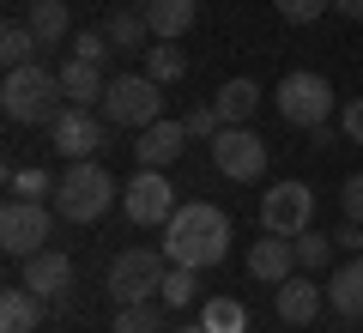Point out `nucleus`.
<instances>
[{
    "label": "nucleus",
    "mask_w": 363,
    "mask_h": 333,
    "mask_svg": "<svg viewBox=\"0 0 363 333\" xmlns=\"http://www.w3.org/2000/svg\"><path fill=\"white\" fill-rule=\"evenodd\" d=\"M327 309L345 321H363V255H351L345 267L327 273Z\"/></svg>",
    "instance_id": "16"
},
{
    "label": "nucleus",
    "mask_w": 363,
    "mask_h": 333,
    "mask_svg": "<svg viewBox=\"0 0 363 333\" xmlns=\"http://www.w3.org/2000/svg\"><path fill=\"white\" fill-rule=\"evenodd\" d=\"M279 121H291V128H321L327 121V109H333V85H327L321 73H309V67H297V73H285L279 79Z\"/></svg>",
    "instance_id": "6"
},
{
    "label": "nucleus",
    "mask_w": 363,
    "mask_h": 333,
    "mask_svg": "<svg viewBox=\"0 0 363 333\" xmlns=\"http://www.w3.org/2000/svg\"><path fill=\"white\" fill-rule=\"evenodd\" d=\"M339 206H345L351 224H363V176H345V182H339Z\"/></svg>",
    "instance_id": "33"
},
{
    "label": "nucleus",
    "mask_w": 363,
    "mask_h": 333,
    "mask_svg": "<svg viewBox=\"0 0 363 333\" xmlns=\"http://www.w3.org/2000/svg\"><path fill=\"white\" fill-rule=\"evenodd\" d=\"M333 13H345V18H363V0H333Z\"/></svg>",
    "instance_id": "35"
},
{
    "label": "nucleus",
    "mask_w": 363,
    "mask_h": 333,
    "mask_svg": "<svg viewBox=\"0 0 363 333\" xmlns=\"http://www.w3.org/2000/svg\"><path fill=\"white\" fill-rule=\"evenodd\" d=\"M212 164H218V176H230V182H260V176H267V140H260L248 121L218 128V140H212Z\"/></svg>",
    "instance_id": "9"
},
{
    "label": "nucleus",
    "mask_w": 363,
    "mask_h": 333,
    "mask_svg": "<svg viewBox=\"0 0 363 333\" xmlns=\"http://www.w3.org/2000/svg\"><path fill=\"white\" fill-rule=\"evenodd\" d=\"M61 91H67V103H79V109H91V103H104V91H109V79H104V61H67L61 67Z\"/></svg>",
    "instance_id": "17"
},
{
    "label": "nucleus",
    "mask_w": 363,
    "mask_h": 333,
    "mask_svg": "<svg viewBox=\"0 0 363 333\" xmlns=\"http://www.w3.org/2000/svg\"><path fill=\"white\" fill-rule=\"evenodd\" d=\"M104 31H109V43H116V49H140V55L157 43V37H152V18H145V13H133V6H116Z\"/></svg>",
    "instance_id": "21"
},
{
    "label": "nucleus",
    "mask_w": 363,
    "mask_h": 333,
    "mask_svg": "<svg viewBox=\"0 0 363 333\" xmlns=\"http://www.w3.org/2000/svg\"><path fill=\"white\" fill-rule=\"evenodd\" d=\"M116 200H121V188H116V176H109L97 158L67 164L61 182H55V212H61L67 224H97V218H104Z\"/></svg>",
    "instance_id": "3"
},
{
    "label": "nucleus",
    "mask_w": 363,
    "mask_h": 333,
    "mask_svg": "<svg viewBox=\"0 0 363 333\" xmlns=\"http://www.w3.org/2000/svg\"><path fill=\"white\" fill-rule=\"evenodd\" d=\"M97 109H104L109 128L140 133V128H152V121H164V85H157L152 73H116Z\"/></svg>",
    "instance_id": "4"
},
{
    "label": "nucleus",
    "mask_w": 363,
    "mask_h": 333,
    "mask_svg": "<svg viewBox=\"0 0 363 333\" xmlns=\"http://www.w3.org/2000/svg\"><path fill=\"white\" fill-rule=\"evenodd\" d=\"M157 297H164L169 309H188V303L200 297V273H194V267H169V273H164V291H157Z\"/></svg>",
    "instance_id": "27"
},
{
    "label": "nucleus",
    "mask_w": 363,
    "mask_h": 333,
    "mask_svg": "<svg viewBox=\"0 0 363 333\" xmlns=\"http://www.w3.org/2000/svg\"><path fill=\"white\" fill-rule=\"evenodd\" d=\"M109 49H116L109 31H79V37H73V55H79V61H104Z\"/></svg>",
    "instance_id": "32"
},
{
    "label": "nucleus",
    "mask_w": 363,
    "mask_h": 333,
    "mask_svg": "<svg viewBox=\"0 0 363 333\" xmlns=\"http://www.w3.org/2000/svg\"><path fill=\"white\" fill-rule=\"evenodd\" d=\"M200 321H206V333H248V309L236 297H206L200 303Z\"/></svg>",
    "instance_id": "24"
},
{
    "label": "nucleus",
    "mask_w": 363,
    "mask_h": 333,
    "mask_svg": "<svg viewBox=\"0 0 363 333\" xmlns=\"http://www.w3.org/2000/svg\"><path fill=\"white\" fill-rule=\"evenodd\" d=\"M30 31H37L43 49H55V43L73 31V18H67V0H30Z\"/></svg>",
    "instance_id": "23"
},
{
    "label": "nucleus",
    "mask_w": 363,
    "mask_h": 333,
    "mask_svg": "<svg viewBox=\"0 0 363 333\" xmlns=\"http://www.w3.org/2000/svg\"><path fill=\"white\" fill-rule=\"evenodd\" d=\"M212 109H218L224 128H236V121H248L260 109V85H255V79H224V85L212 91Z\"/></svg>",
    "instance_id": "18"
},
{
    "label": "nucleus",
    "mask_w": 363,
    "mask_h": 333,
    "mask_svg": "<svg viewBox=\"0 0 363 333\" xmlns=\"http://www.w3.org/2000/svg\"><path fill=\"white\" fill-rule=\"evenodd\" d=\"M49 140H55V152H61L67 164H79V158H97L109 146V121L91 116V109H79V103H67L61 116L49 121Z\"/></svg>",
    "instance_id": "10"
},
{
    "label": "nucleus",
    "mask_w": 363,
    "mask_h": 333,
    "mask_svg": "<svg viewBox=\"0 0 363 333\" xmlns=\"http://www.w3.org/2000/svg\"><path fill=\"white\" fill-rule=\"evenodd\" d=\"M327 6H333V0H279V18H285V25H315Z\"/></svg>",
    "instance_id": "31"
},
{
    "label": "nucleus",
    "mask_w": 363,
    "mask_h": 333,
    "mask_svg": "<svg viewBox=\"0 0 363 333\" xmlns=\"http://www.w3.org/2000/svg\"><path fill=\"white\" fill-rule=\"evenodd\" d=\"M121 212L133 224H169L176 218V188L164 170H133V182L121 188Z\"/></svg>",
    "instance_id": "11"
},
{
    "label": "nucleus",
    "mask_w": 363,
    "mask_h": 333,
    "mask_svg": "<svg viewBox=\"0 0 363 333\" xmlns=\"http://www.w3.org/2000/svg\"><path fill=\"white\" fill-rule=\"evenodd\" d=\"M182 146H188V121H152V128L133 133V158H140V170H169L182 158Z\"/></svg>",
    "instance_id": "13"
},
{
    "label": "nucleus",
    "mask_w": 363,
    "mask_h": 333,
    "mask_svg": "<svg viewBox=\"0 0 363 333\" xmlns=\"http://www.w3.org/2000/svg\"><path fill=\"white\" fill-rule=\"evenodd\" d=\"M55 182L49 170H6V188H13V200H55Z\"/></svg>",
    "instance_id": "26"
},
{
    "label": "nucleus",
    "mask_w": 363,
    "mask_h": 333,
    "mask_svg": "<svg viewBox=\"0 0 363 333\" xmlns=\"http://www.w3.org/2000/svg\"><path fill=\"white\" fill-rule=\"evenodd\" d=\"M164 273H169V255H157V249H128V255L109 261V297L121 303H152L157 291H164Z\"/></svg>",
    "instance_id": "5"
},
{
    "label": "nucleus",
    "mask_w": 363,
    "mask_h": 333,
    "mask_svg": "<svg viewBox=\"0 0 363 333\" xmlns=\"http://www.w3.org/2000/svg\"><path fill=\"white\" fill-rule=\"evenodd\" d=\"M145 73L157 79V85H176V79H188V55H182L176 37H157L152 49H145Z\"/></svg>",
    "instance_id": "22"
},
{
    "label": "nucleus",
    "mask_w": 363,
    "mask_h": 333,
    "mask_svg": "<svg viewBox=\"0 0 363 333\" xmlns=\"http://www.w3.org/2000/svg\"><path fill=\"white\" fill-rule=\"evenodd\" d=\"M0 109H6V121H18V128H49V121L67 109L61 73H49L43 61L13 67V73H6V85H0Z\"/></svg>",
    "instance_id": "2"
},
{
    "label": "nucleus",
    "mask_w": 363,
    "mask_h": 333,
    "mask_svg": "<svg viewBox=\"0 0 363 333\" xmlns=\"http://www.w3.org/2000/svg\"><path fill=\"white\" fill-rule=\"evenodd\" d=\"M37 49H43V43H37L30 25H6V31H0V61H6V73H13V67H30Z\"/></svg>",
    "instance_id": "25"
},
{
    "label": "nucleus",
    "mask_w": 363,
    "mask_h": 333,
    "mask_svg": "<svg viewBox=\"0 0 363 333\" xmlns=\"http://www.w3.org/2000/svg\"><path fill=\"white\" fill-rule=\"evenodd\" d=\"M248 273H255L260 285H285L291 273H297V243L279 231H267L260 243H248Z\"/></svg>",
    "instance_id": "14"
},
{
    "label": "nucleus",
    "mask_w": 363,
    "mask_h": 333,
    "mask_svg": "<svg viewBox=\"0 0 363 333\" xmlns=\"http://www.w3.org/2000/svg\"><path fill=\"white\" fill-rule=\"evenodd\" d=\"M164 255L169 267H218L224 255H230V212H218L212 200H188L176 206V218L164 224Z\"/></svg>",
    "instance_id": "1"
},
{
    "label": "nucleus",
    "mask_w": 363,
    "mask_h": 333,
    "mask_svg": "<svg viewBox=\"0 0 363 333\" xmlns=\"http://www.w3.org/2000/svg\"><path fill=\"white\" fill-rule=\"evenodd\" d=\"M25 285L43 297V303H55V297L73 291V261H67L61 249H37V255L25 261Z\"/></svg>",
    "instance_id": "15"
},
{
    "label": "nucleus",
    "mask_w": 363,
    "mask_h": 333,
    "mask_svg": "<svg viewBox=\"0 0 363 333\" xmlns=\"http://www.w3.org/2000/svg\"><path fill=\"white\" fill-rule=\"evenodd\" d=\"M116 333H164V315H157V303H121Z\"/></svg>",
    "instance_id": "29"
},
{
    "label": "nucleus",
    "mask_w": 363,
    "mask_h": 333,
    "mask_svg": "<svg viewBox=\"0 0 363 333\" xmlns=\"http://www.w3.org/2000/svg\"><path fill=\"white\" fill-rule=\"evenodd\" d=\"M176 333H206V321H182V327Z\"/></svg>",
    "instance_id": "36"
},
{
    "label": "nucleus",
    "mask_w": 363,
    "mask_h": 333,
    "mask_svg": "<svg viewBox=\"0 0 363 333\" xmlns=\"http://www.w3.org/2000/svg\"><path fill=\"white\" fill-rule=\"evenodd\" d=\"M182 121H188V140H218V128H224V121H218V109H212V103H194V109H188V116H182Z\"/></svg>",
    "instance_id": "30"
},
{
    "label": "nucleus",
    "mask_w": 363,
    "mask_h": 333,
    "mask_svg": "<svg viewBox=\"0 0 363 333\" xmlns=\"http://www.w3.org/2000/svg\"><path fill=\"white\" fill-rule=\"evenodd\" d=\"M49 231H55L49 200H6V212H0V249L6 255L30 261L37 249H49Z\"/></svg>",
    "instance_id": "7"
},
{
    "label": "nucleus",
    "mask_w": 363,
    "mask_h": 333,
    "mask_svg": "<svg viewBox=\"0 0 363 333\" xmlns=\"http://www.w3.org/2000/svg\"><path fill=\"white\" fill-rule=\"evenodd\" d=\"M327 303V285H315L309 273H291L285 285H272V309H279V321H291V327H309L315 315H321Z\"/></svg>",
    "instance_id": "12"
},
{
    "label": "nucleus",
    "mask_w": 363,
    "mask_h": 333,
    "mask_svg": "<svg viewBox=\"0 0 363 333\" xmlns=\"http://www.w3.org/2000/svg\"><path fill=\"white\" fill-rule=\"evenodd\" d=\"M339 128H345V140H351V146H363V97H351V103H345Z\"/></svg>",
    "instance_id": "34"
},
{
    "label": "nucleus",
    "mask_w": 363,
    "mask_h": 333,
    "mask_svg": "<svg viewBox=\"0 0 363 333\" xmlns=\"http://www.w3.org/2000/svg\"><path fill=\"white\" fill-rule=\"evenodd\" d=\"M140 13L152 18V37H176L182 43V31L200 18V0H145Z\"/></svg>",
    "instance_id": "20"
},
{
    "label": "nucleus",
    "mask_w": 363,
    "mask_h": 333,
    "mask_svg": "<svg viewBox=\"0 0 363 333\" xmlns=\"http://www.w3.org/2000/svg\"><path fill=\"white\" fill-rule=\"evenodd\" d=\"M37 315H43V297L30 285L0 291V333H37Z\"/></svg>",
    "instance_id": "19"
},
{
    "label": "nucleus",
    "mask_w": 363,
    "mask_h": 333,
    "mask_svg": "<svg viewBox=\"0 0 363 333\" xmlns=\"http://www.w3.org/2000/svg\"><path fill=\"white\" fill-rule=\"evenodd\" d=\"M291 243H297V267H303V273H321V267H327V255L339 249L327 231H303V236H291Z\"/></svg>",
    "instance_id": "28"
},
{
    "label": "nucleus",
    "mask_w": 363,
    "mask_h": 333,
    "mask_svg": "<svg viewBox=\"0 0 363 333\" xmlns=\"http://www.w3.org/2000/svg\"><path fill=\"white\" fill-rule=\"evenodd\" d=\"M315 224V188L309 182H272L260 194V231H279V236H303Z\"/></svg>",
    "instance_id": "8"
}]
</instances>
